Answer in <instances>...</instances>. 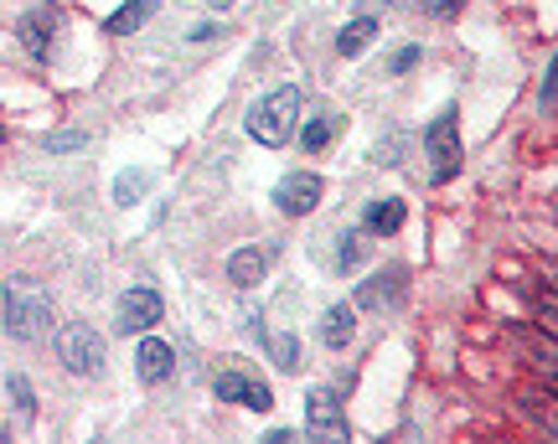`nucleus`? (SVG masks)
<instances>
[{
  "instance_id": "2eb2a0df",
  "label": "nucleus",
  "mask_w": 558,
  "mask_h": 444,
  "mask_svg": "<svg viewBox=\"0 0 558 444\" xmlns=\"http://www.w3.org/2000/svg\"><path fill=\"white\" fill-rule=\"evenodd\" d=\"M373 32H378V21H373V16H357V21H352V26H341L337 52H341V58H357L362 47L373 41Z\"/></svg>"
},
{
  "instance_id": "39448f33",
  "label": "nucleus",
  "mask_w": 558,
  "mask_h": 444,
  "mask_svg": "<svg viewBox=\"0 0 558 444\" xmlns=\"http://www.w3.org/2000/svg\"><path fill=\"white\" fill-rule=\"evenodd\" d=\"M320 192H326V186H320L316 171H290V176L275 186V207L284 218H305V212L320 207Z\"/></svg>"
},
{
  "instance_id": "0eeeda50",
  "label": "nucleus",
  "mask_w": 558,
  "mask_h": 444,
  "mask_svg": "<svg viewBox=\"0 0 558 444\" xmlns=\"http://www.w3.org/2000/svg\"><path fill=\"white\" fill-rule=\"evenodd\" d=\"M16 32H21V47L37 62H47L52 58V41H58V11H52V5H32V11L21 16Z\"/></svg>"
},
{
  "instance_id": "412c9836",
  "label": "nucleus",
  "mask_w": 558,
  "mask_h": 444,
  "mask_svg": "<svg viewBox=\"0 0 558 444\" xmlns=\"http://www.w3.org/2000/svg\"><path fill=\"white\" fill-rule=\"evenodd\" d=\"M554 103H558V58H548V73H543V83H538V109L554 114Z\"/></svg>"
},
{
  "instance_id": "6ab92c4d",
  "label": "nucleus",
  "mask_w": 558,
  "mask_h": 444,
  "mask_svg": "<svg viewBox=\"0 0 558 444\" xmlns=\"http://www.w3.org/2000/svg\"><path fill=\"white\" fill-rule=\"evenodd\" d=\"M362 254H367V233H341V248H337V269H357Z\"/></svg>"
},
{
  "instance_id": "4468645a",
  "label": "nucleus",
  "mask_w": 558,
  "mask_h": 444,
  "mask_svg": "<svg viewBox=\"0 0 558 444\" xmlns=\"http://www.w3.org/2000/svg\"><path fill=\"white\" fill-rule=\"evenodd\" d=\"M156 5H160V0H124L120 11L109 16V32H114V37H124V32H135V26H145V21L156 16Z\"/></svg>"
},
{
  "instance_id": "f257e3e1",
  "label": "nucleus",
  "mask_w": 558,
  "mask_h": 444,
  "mask_svg": "<svg viewBox=\"0 0 558 444\" xmlns=\"http://www.w3.org/2000/svg\"><path fill=\"white\" fill-rule=\"evenodd\" d=\"M0 325H5L16 342H41V336L52 331V300H47L41 280H32V274L5 280V316H0Z\"/></svg>"
},
{
  "instance_id": "7ed1b4c3",
  "label": "nucleus",
  "mask_w": 558,
  "mask_h": 444,
  "mask_svg": "<svg viewBox=\"0 0 558 444\" xmlns=\"http://www.w3.org/2000/svg\"><path fill=\"white\" fill-rule=\"evenodd\" d=\"M52 351H58V362L68 367L73 378H94V372H104V336L94 331V325L62 321L58 331H52Z\"/></svg>"
},
{
  "instance_id": "6e6552de",
  "label": "nucleus",
  "mask_w": 558,
  "mask_h": 444,
  "mask_svg": "<svg viewBox=\"0 0 558 444\" xmlns=\"http://www.w3.org/2000/svg\"><path fill=\"white\" fill-rule=\"evenodd\" d=\"M305 424H311V434H316V440H347V419H341V398H337V393L316 387V393H311V404H305Z\"/></svg>"
},
{
  "instance_id": "f8f14e48",
  "label": "nucleus",
  "mask_w": 558,
  "mask_h": 444,
  "mask_svg": "<svg viewBox=\"0 0 558 444\" xmlns=\"http://www.w3.org/2000/svg\"><path fill=\"white\" fill-rule=\"evenodd\" d=\"M264 269H269V254L264 248H239L233 259H228V280L239 284V289H254L264 280Z\"/></svg>"
},
{
  "instance_id": "1a4fd4ad",
  "label": "nucleus",
  "mask_w": 558,
  "mask_h": 444,
  "mask_svg": "<svg viewBox=\"0 0 558 444\" xmlns=\"http://www.w3.org/2000/svg\"><path fill=\"white\" fill-rule=\"evenodd\" d=\"M160 316H166V305H160L156 289H130V295L120 300V321L114 325H120L124 336H135V331H150Z\"/></svg>"
},
{
  "instance_id": "5701e85b",
  "label": "nucleus",
  "mask_w": 558,
  "mask_h": 444,
  "mask_svg": "<svg viewBox=\"0 0 558 444\" xmlns=\"http://www.w3.org/2000/svg\"><path fill=\"white\" fill-rule=\"evenodd\" d=\"M11 398H16V408H21V414H32V408H37V398H32V383H26L21 372H16V378H11Z\"/></svg>"
},
{
  "instance_id": "bb28decb",
  "label": "nucleus",
  "mask_w": 558,
  "mask_h": 444,
  "mask_svg": "<svg viewBox=\"0 0 558 444\" xmlns=\"http://www.w3.org/2000/svg\"><path fill=\"white\" fill-rule=\"evenodd\" d=\"M460 0H439V11H445V16H450V11H456Z\"/></svg>"
},
{
  "instance_id": "a878e982",
  "label": "nucleus",
  "mask_w": 558,
  "mask_h": 444,
  "mask_svg": "<svg viewBox=\"0 0 558 444\" xmlns=\"http://www.w3.org/2000/svg\"><path fill=\"white\" fill-rule=\"evenodd\" d=\"M83 135H47V150H78Z\"/></svg>"
},
{
  "instance_id": "a211bd4d",
  "label": "nucleus",
  "mask_w": 558,
  "mask_h": 444,
  "mask_svg": "<svg viewBox=\"0 0 558 444\" xmlns=\"http://www.w3.org/2000/svg\"><path fill=\"white\" fill-rule=\"evenodd\" d=\"M331 135H337V120H305L300 124V145H305V150H326Z\"/></svg>"
},
{
  "instance_id": "b1692460",
  "label": "nucleus",
  "mask_w": 558,
  "mask_h": 444,
  "mask_svg": "<svg viewBox=\"0 0 558 444\" xmlns=\"http://www.w3.org/2000/svg\"><path fill=\"white\" fill-rule=\"evenodd\" d=\"M522 408H527V419H538V424H548V429H554V404L543 408V398H538V393H527V398H522Z\"/></svg>"
},
{
  "instance_id": "4be33fe9",
  "label": "nucleus",
  "mask_w": 558,
  "mask_h": 444,
  "mask_svg": "<svg viewBox=\"0 0 558 444\" xmlns=\"http://www.w3.org/2000/svg\"><path fill=\"white\" fill-rule=\"evenodd\" d=\"M243 408H254V414H264V408H275V393H269V383H259V378H248V387H243Z\"/></svg>"
},
{
  "instance_id": "aec40b11",
  "label": "nucleus",
  "mask_w": 558,
  "mask_h": 444,
  "mask_svg": "<svg viewBox=\"0 0 558 444\" xmlns=\"http://www.w3.org/2000/svg\"><path fill=\"white\" fill-rule=\"evenodd\" d=\"M213 387H218L222 404H243V387H248V378H243V372H218V378H213Z\"/></svg>"
},
{
  "instance_id": "423d86ee",
  "label": "nucleus",
  "mask_w": 558,
  "mask_h": 444,
  "mask_svg": "<svg viewBox=\"0 0 558 444\" xmlns=\"http://www.w3.org/2000/svg\"><path fill=\"white\" fill-rule=\"evenodd\" d=\"M403 289H409V269H403V263H388L383 274L362 280L357 305H362V310H393V305L403 300Z\"/></svg>"
},
{
  "instance_id": "f03ea898",
  "label": "nucleus",
  "mask_w": 558,
  "mask_h": 444,
  "mask_svg": "<svg viewBox=\"0 0 558 444\" xmlns=\"http://www.w3.org/2000/svg\"><path fill=\"white\" fill-rule=\"evenodd\" d=\"M300 88H275V94H264L254 109H248V135L259 145H284L295 135L300 124Z\"/></svg>"
},
{
  "instance_id": "9b49d317",
  "label": "nucleus",
  "mask_w": 558,
  "mask_h": 444,
  "mask_svg": "<svg viewBox=\"0 0 558 444\" xmlns=\"http://www.w3.org/2000/svg\"><path fill=\"white\" fill-rule=\"evenodd\" d=\"M362 222H367V238H393L403 227V202L399 197H383V202H373L362 212Z\"/></svg>"
},
{
  "instance_id": "dca6fc26",
  "label": "nucleus",
  "mask_w": 558,
  "mask_h": 444,
  "mask_svg": "<svg viewBox=\"0 0 558 444\" xmlns=\"http://www.w3.org/2000/svg\"><path fill=\"white\" fill-rule=\"evenodd\" d=\"M264 346H269L275 367H284V372H300V367H305V351H300L295 336H264Z\"/></svg>"
},
{
  "instance_id": "393cba45",
  "label": "nucleus",
  "mask_w": 558,
  "mask_h": 444,
  "mask_svg": "<svg viewBox=\"0 0 558 444\" xmlns=\"http://www.w3.org/2000/svg\"><path fill=\"white\" fill-rule=\"evenodd\" d=\"M414 62H418V47H403V52H393V58H388V73H409Z\"/></svg>"
},
{
  "instance_id": "f3484780",
  "label": "nucleus",
  "mask_w": 558,
  "mask_h": 444,
  "mask_svg": "<svg viewBox=\"0 0 558 444\" xmlns=\"http://www.w3.org/2000/svg\"><path fill=\"white\" fill-rule=\"evenodd\" d=\"M145 192H150V171H124L120 182H114V202H120V207H135Z\"/></svg>"
},
{
  "instance_id": "ddd939ff",
  "label": "nucleus",
  "mask_w": 558,
  "mask_h": 444,
  "mask_svg": "<svg viewBox=\"0 0 558 444\" xmlns=\"http://www.w3.org/2000/svg\"><path fill=\"white\" fill-rule=\"evenodd\" d=\"M352 336H357V310H352V305H331V310L320 316V342L347 346Z\"/></svg>"
},
{
  "instance_id": "20e7f679",
  "label": "nucleus",
  "mask_w": 558,
  "mask_h": 444,
  "mask_svg": "<svg viewBox=\"0 0 558 444\" xmlns=\"http://www.w3.org/2000/svg\"><path fill=\"white\" fill-rule=\"evenodd\" d=\"M424 156L435 161V182H450L460 165V140H456V109H439V120L424 130Z\"/></svg>"
},
{
  "instance_id": "9d476101",
  "label": "nucleus",
  "mask_w": 558,
  "mask_h": 444,
  "mask_svg": "<svg viewBox=\"0 0 558 444\" xmlns=\"http://www.w3.org/2000/svg\"><path fill=\"white\" fill-rule=\"evenodd\" d=\"M135 367H140V378H145V383H166V378H171V367H177V351H171L166 342H156V336H145L140 351H135Z\"/></svg>"
}]
</instances>
